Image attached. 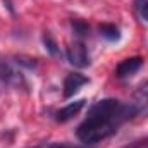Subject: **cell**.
Instances as JSON below:
<instances>
[{
	"instance_id": "6da1fadb",
	"label": "cell",
	"mask_w": 148,
	"mask_h": 148,
	"mask_svg": "<svg viewBox=\"0 0 148 148\" xmlns=\"http://www.w3.org/2000/svg\"><path fill=\"white\" fill-rule=\"evenodd\" d=\"M133 114H136L131 105H122L119 100L105 98L97 102L88 117L77 127V138L83 143H98L117 131V127Z\"/></svg>"
},
{
	"instance_id": "7a4b0ae2",
	"label": "cell",
	"mask_w": 148,
	"mask_h": 148,
	"mask_svg": "<svg viewBox=\"0 0 148 148\" xmlns=\"http://www.w3.org/2000/svg\"><path fill=\"white\" fill-rule=\"evenodd\" d=\"M66 53H67V60L74 67L83 69V67L90 66V55H88V50L83 41H74L73 45H69Z\"/></svg>"
},
{
	"instance_id": "3957f363",
	"label": "cell",
	"mask_w": 148,
	"mask_h": 148,
	"mask_svg": "<svg viewBox=\"0 0 148 148\" xmlns=\"http://www.w3.org/2000/svg\"><path fill=\"white\" fill-rule=\"evenodd\" d=\"M86 83H88V77H86V76H83V74H79V73L69 74V76L64 79V97H66V98L74 97V95L79 91V88H81L83 84H86Z\"/></svg>"
},
{
	"instance_id": "277c9868",
	"label": "cell",
	"mask_w": 148,
	"mask_h": 148,
	"mask_svg": "<svg viewBox=\"0 0 148 148\" xmlns=\"http://www.w3.org/2000/svg\"><path fill=\"white\" fill-rule=\"evenodd\" d=\"M143 66V59L141 57H131V59H124L117 67H115V74L117 77H127L136 71H140Z\"/></svg>"
},
{
	"instance_id": "5b68a950",
	"label": "cell",
	"mask_w": 148,
	"mask_h": 148,
	"mask_svg": "<svg viewBox=\"0 0 148 148\" xmlns=\"http://www.w3.org/2000/svg\"><path fill=\"white\" fill-rule=\"evenodd\" d=\"M84 107V100H77V102H71L69 105H66L64 109H60V110L55 114V119L59 121V122H66V121H69V119H73L74 115H77L79 110Z\"/></svg>"
},
{
	"instance_id": "8992f818",
	"label": "cell",
	"mask_w": 148,
	"mask_h": 148,
	"mask_svg": "<svg viewBox=\"0 0 148 148\" xmlns=\"http://www.w3.org/2000/svg\"><path fill=\"white\" fill-rule=\"evenodd\" d=\"M129 105L134 109V112H140L141 109H145V107L148 105V81L143 83V84L134 91L133 100H131Z\"/></svg>"
},
{
	"instance_id": "52a82bcc",
	"label": "cell",
	"mask_w": 148,
	"mask_h": 148,
	"mask_svg": "<svg viewBox=\"0 0 148 148\" xmlns=\"http://www.w3.org/2000/svg\"><path fill=\"white\" fill-rule=\"evenodd\" d=\"M100 35L103 38H107V40H110V41H114V40H119V29L114 26V24H102L100 26Z\"/></svg>"
},
{
	"instance_id": "ba28073f",
	"label": "cell",
	"mask_w": 148,
	"mask_h": 148,
	"mask_svg": "<svg viewBox=\"0 0 148 148\" xmlns=\"http://www.w3.org/2000/svg\"><path fill=\"white\" fill-rule=\"evenodd\" d=\"M134 7H136L138 14L145 21H148V0H134Z\"/></svg>"
},
{
	"instance_id": "9c48e42d",
	"label": "cell",
	"mask_w": 148,
	"mask_h": 148,
	"mask_svg": "<svg viewBox=\"0 0 148 148\" xmlns=\"http://www.w3.org/2000/svg\"><path fill=\"white\" fill-rule=\"evenodd\" d=\"M43 41H45V45H47V48L50 50V53H57V48H55V43H53V40L50 38V35H45V36H43Z\"/></svg>"
},
{
	"instance_id": "30bf717a",
	"label": "cell",
	"mask_w": 148,
	"mask_h": 148,
	"mask_svg": "<svg viewBox=\"0 0 148 148\" xmlns=\"http://www.w3.org/2000/svg\"><path fill=\"white\" fill-rule=\"evenodd\" d=\"M48 148H81L77 145H69V143H52Z\"/></svg>"
}]
</instances>
